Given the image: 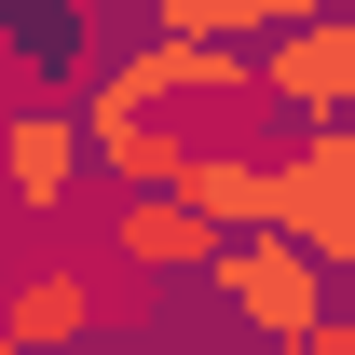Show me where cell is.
Instances as JSON below:
<instances>
[{"label":"cell","instance_id":"6","mask_svg":"<svg viewBox=\"0 0 355 355\" xmlns=\"http://www.w3.org/2000/svg\"><path fill=\"white\" fill-rule=\"evenodd\" d=\"M150 14V42H260V28H314V14H342V0H137Z\"/></svg>","mask_w":355,"mask_h":355},{"label":"cell","instance_id":"1","mask_svg":"<svg viewBox=\"0 0 355 355\" xmlns=\"http://www.w3.org/2000/svg\"><path fill=\"white\" fill-rule=\"evenodd\" d=\"M191 287L232 314V342H287V328H314V314H342V273H314L301 246H273V232H219Z\"/></svg>","mask_w":355,"mask_h":355},{"label":"cell","instance_id":"7","mask_svg":"<svg viewBox=\"0 0 355 355\" xmlns=\"http://www.w3.org/2000/svg\"><path fill=\"white\" fill-rule=\"evenodd\" d=\"M260 355H355V314H314V328H287V342H260Z\"/></svg>","mask_w":355,"mask_h":355},{"label":"cell","instance_id":"3","mask_svg":"<svg viewBox=\"0 0 355 355\" xmlns=\"http://www.w3.org/2000/svg\"><path fill=\"white\" fill-rule=\"evenodd\" d=\"M0 191H14L28 219H55V205L83 191V123H69V110H42V96H28V110L0 123Z\"/></svg>","mask_w":355,"mask_h":355},{"label":"cell","instance_id":"8","mask_svg":"<svg viewBox=\"0 0 355 355\" xmlns=\"http://www.w3.org/2000/svg\"><path fill=\"white\" fill-rule=\"evenodd\" d=\"M0 355H14V342H0Z\"/></svg>","mask_w":355,"mask_h":355},{"label":"cell","instance_id":"2","mask_svg":"<svg viewBox=\"0 0 355 355\" xmlns=\"http://www.w3.org/2000/svg\"><path fill=\"white\" fill-rule=\"evenodd\" d=\"M246 83H260V110H287V123H355V28L342 14L260 28V42H246Z\"/></svg>","mask_w":355,"mask_h":355},{"label":"cell","instance_id":"4","mask_svg":"<svg viewBox=\"0 0 355 355\" xmlns=\"http://www.w3.org/2000/svg\"><path fill=\"white\" fill-rule=\"evenodd\" d=\"M0 342H14V355H83V342H96V273H83V260L14 273V301H0Z\"/></svg>","mask_w":355,"mask_h":355},{"label":"cell","instance_id":"5","mask_svg":"<svg viewBox=\"0 0 355 355\" xmlns=\"http://www.w3.org/2000/svg\"><path fill=\"white\" fill-rule=\"evenodd\" d=\"M205 246H219V232L191 219L178 191H110V260H123V273H178V287H191Z\"/></svg>","mask_w":355,"mask_h":355}]
</instances>
